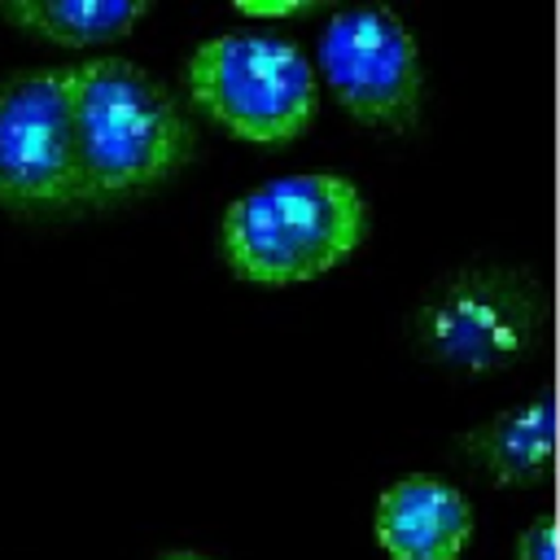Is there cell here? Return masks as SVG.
<instances>
[{
  "instance_id": "obj_10",
  "label": "cell",
  "mask_w": 560,
  "mask_h": 560,
  "mask_svg": "<svg viewBox=\"0 0 560 560\" xmlns=\"http://www.w3.org/2000/svg\"><path fill=\"white\" fill-rule=\"evenodd\" d=\"M516 560H556V521H551V516H538V521L521 534Z\"/></svg>"
},
{
  "instance_id": "obj_1",
  "label": "cell",
  "mask_w": 560,
  "mask_h": 560,
  "mask_svg": "<svg viewBox=\"0 0 560 560\" xmlns=\"http://www.w3.org/2000/svg\"><path fill=\"white\" fill-rule=\"evenodd\" d=\"M70 118L96 201L149 188L175 175L192 153V127L179 101L127 57L70 66Z\"/></svg>"
},
{
  "instance_id": "obj_8",
  "label": "cell",
  "mask_w": 560,
  "mask_h": 560,
  "mask_svg": "<svg viewBox=\"0 0 560 560\" xmlns=\"http://www.w3.org/2000/svg\"><path fill=\"white\" fill-rule=\"evenodd\" d=\"M551 438H556V407L551 394H538L472 429L464 446L477 459V468H486L503 486H516V481H534L551 464Z\"/></svg>"
},
{
  "instance_id": "obj_6",
  "label": "cell",
  "mask_w": 560,
  "mask_h": 560,
  "mask_svg": "<svg viewBox=\"0 0 560 560\" xmlns=\"http://www.w3.org/2000/svg\"><path fill=\"white\" fill-rule=\"evenodd\" d=\"M319 70L359 122L407 127L420 105V52L389 9H337L319 35Z\"/></svg>"
},
{
  "instance_id": "obj_3",
  "label": "cell",
  "mask_w": 560,
  "mask_h": 560,
  "mask_svg": "<svg viewBox=\"0 0 560 560\" xmlns=\"http://www.w3.org/2000/svg\"><path fill=\"white\" fill-rule=\"evenodd\" d=\"M192 101L254 144L293 140L315 118V66L280 35L223 31L188 61Z\"/></svg>"
},
{
  "instance_id": "obj_7",
  "label": "cell",
  "mask_w": 560,
  "mask_h": 560,
  "mask_svg": "<svg viewBox=\"0 0 560 560\" xmlns=\"http://www.w3.org/2000/svg\"><path fill=\"white\" fill-rule=\"evenodd\" d=\"M472 534L468 499L442 477H402L376 499V542L389 560H455Z\"/></svg>"
},
{
  "instance_id": "obj_9",
  "label": "cell",
  "mask_w": 560,
  "mask_h": 560,
  "mask_svg": "<svg viewBox=\"0 0 560 560\" xmlns=\"http://www.w3.org/2000/svg\"><path fill=\"white\" fill-rule=\"evenodd\" d=\"M149 13L144 0H0V18L52 44H105Z\"/></svg>"
},
{
  "instance_id": "obj_11",
  "label": "cell",
  "mask_w": 560,
  "mask_h": 560,
  "mask_svg": "<svg viewBox=\"0 0 560 560\" xmlns=\"http://www.w3.org/2000/svg\"><path fill=\"white\" fill-rule=\"evenodd\" d=\"M236 9L245 13V18H293V13H306L311 4H254V0H236Z\"/></svg>"
},
{
  "instance_id": "obj_2",
  "label": "cell",
  "mask_w": 560,
  "mask_h": 560,
  "mask_svg": "<svg viewBox=\"0 0 560 560\" xmlns=\"http://www.w3.org/2000/svg\"><path fill=\"white\" fill-rule=\"evenodd\" d=\"M368 228L363 197L332 171L258 184L223 214V258L241 280L298 284L337 267Z\"/></svg>"
},
{
  "instance_id": "obj_5",
  "label": "cell",
  "mask_w": 560,
  "mask_h": 560,
  "mask_svg": "<svg viewBox=\"0 0 560 560\" xmlns=\"http://www.w3.org/2000/svg\"><path fill=\"white\" fill-rule=\"evenodd\" d=\"M0 201L79 206L96 201L79 162L70 118V66L18 70L0 83Z\"/></svg>"
},
{
  "instance_id": "obj_12",
  "label": "cell",
  "mask_w": 560,
  "mask_h": 560,
  "mask_svg": "<svg viewBox=\"0 0 560 560\" xmlns=\"http://www.w3.org/2000/svg\"><path fill=\"white\" fill-rule=\"evenodd\" d=\"M162 560H206V556H192V551H175V556H162Z\"/></svg>"
},
{
  "instance_id": "obj_4",
  "label": "cell",
  "mask_w": 560,
  "mask_h": 560,
  "mask_svg": "<svg viewBox=\"0 0 560 560\" xmlns=\"http://www.w3.org/2000/svg\"><path fill=\"white\" fill-rule=\"evenodd\" d=\"M538 332V293L508 267H468L438 280L416 315V350L455 372H499L529 354Z\"/></svg>"
}]
</instances>
